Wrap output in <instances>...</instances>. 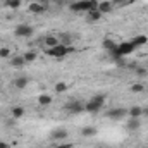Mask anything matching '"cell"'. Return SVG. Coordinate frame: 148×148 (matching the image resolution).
Instances as JSON below:
<instances>
[{
    "instance_id": "1",
    "label": "cell",
    "mask_w": 148,
    "mask_h": 148,
    "mask_svg": "<svg viewBox=\"0 0 148 148\" xmlns=\"http://www.w3.org/2000/svg\"><path fill=\"white\" fill-rule=\"evenodd\" d=\"M47 52V55H50V57H55V59H64L66 55H69V53H73L74 52V47H66V45H62V43H59L57 47H53V48H47L45 50Z\"/></svg>"
},
{
    "instance_id": "2",
    "label": "cell",
    "mask_w": 148,
    "mask_h": 148,
    "mask_svg": "<svg viewBox=\"0 0 148 148\" xmlns=\"http://www.w3.org/2000/svg\"><path fill=\"white\" fill-rule=\"evenodd\" d=\"M98 3L97 0H79V2H74L71 5V10L74 12H90V10H95L98 9Z\"/></svg>"
},
{
    "instance_id": "3",
    "label": "cell",
    "mask_w": 148,
    "mask_h": 148,
    "mask_svg": "<svg viewBox=\"0 0 148 148\" xmlns=\"http://www.w3.org/2000/svg\"><path fill=\"white\" fill-rule=\"evenodd\" d=\"M103 103H105V97L103 95H95L91 100H88L84 103V110L90 112V114H97L98 110H102Z\"/></svg>"
},
{
    "instance_id": "4",
    "label": "cell",
    "mask_w": 148,
    "mask_h": 148,
    "mask_svg": "<svg viewBox=\"0 0 148 148\" xmlns=\"http://www.w3.org/2000/svg\"><path fill=\"white\" fill-rule=\"evenodd\" d=\"M16 36L17 38H29L33 33H35V28L31 26V24H19L17 28H16Z\"/></svg>"
},
{
    "instance_id": "5",
    "label": "cell",
    "mask_w": 148,
    "mask_h": 148,
    "mask_svg": "<svg viewBox=\"0 0 148 148\" xmlns=\"http://www.w3.org/2000/svg\"><path fill=\"white\" fill-rule=\"evenodd\" d=\"M66 110L69 112V114H81V112L84 110V103L81 100H69L66 103Z\"/></svg>"
},
{
    "instance_id": "6",
    "label": "cell",
    "mask_w": 148,
    "mask_h": 148,
    "mask_svg": "<svg viewBox=\"0 0 148 148\" xmlns=\"http://www.w3.org/2000/svg\"><path fill=\"white\" fill-rule=\"evenodd\" d=\"M105 115H107L109 119H112V121H121V119H124V117L127 115V110H126V109L117 107V109H110Z\"/></svg>"
},
{
    "instance_id": "7",
    "label": "cell",
    "mask_w": 148,
    "mask_h": 148,
    "mask_svg": "<svg viewBox=\"0 0 148 148\" xmlns=\"http://www.w3.org/2000/svg\"><path fill=\"white\" fill-rule=\"evenodd\" d=\"M67 136H69V133H67L66 127H57V129H53V131L50 133V138H52L53 141H62V140H66Z\"/></svg>"
},
{
    "instance_id": "8",
    "label": "cell",
    "mask_w": 148,
    "mask_h": 148,
    "mask_svg": "<svg viewBox=\"0 0 148 148\" xmlns=\"http://www.w3.org/2000/svg\"><path fill=\"white\" fill-rule=\"evenodd\" d=\"M88 16H86V21H90V23H97V21H100L102 19V12L98 10V9H95V10H90V12H86Z\"/></svg>"
},
{
    "instance_id": "9",
    "label": "cell",
    "mask_w": 148,
    "mask_h": 148,
    "mask_svg": "<svg viewBox=\"0 0 148 148\" xmlns=\"http://www.w3.org/2000/svg\"><path fill=\"white\" fill-rule=\"evenodd\" d=\"M129 41H131V43H133V45H134L136 48H140V47L147 45V41H148V40H147V36H145V35H136V36H133V38H131Z\"/></svg>"
},
{
    "instance_id": "10",
    "label": "cell",
    "mask_w": 148,
    "mask_h": 148,
    "mask_svg": "<svg viewBox=\"0 0 148 148\" xmlns=\"http://www.w3.org/2000/svg\"><path fill=\"white\" fill-rule=\"evenodd\" d=\"M28 83H29V79H28L26 76H19V77H16L14 86H16L17 90H24V88L28 86Z\"/></svg>"
},
{
    "instance_id": "11",
    "label": "cell",
    "mask_w": 148,
    "mask_h": 148,
    "mask_svg": "<svg viewBox=\"0 0 148 148\" xmlns=\"http://www.w3.org/2000/svg\"><path fill=\"white\" fill-rule=\"evenodd\" d=\"M127 129L129 131H138L140 127H141V121L140 119H134V117H129V121H127Z\"/></svg>"
},
{
    "instance_id": "12",
    "label": "cell",
    "mask_w": 148,
    "mask_h": 148,
    "mask_svg": "<svg viewBox=\"0 0 148 148\" xmlns=\"http://www.w3.org/2000/svg\"><path fill=\"white\" fill-rule=\"evenodd\" d=\"M45 47H48V48H53V47H57L60 41H59V36H53V35H48V36H45Z\"/></svg>"
},
{
    "instance_id": "13",
    "label": "cell",
    "mask_w": 148,
    "mask_h": 148,
    "mask_svg": "<svg viewBox=\"0 0 148 148\" xmlns=\"http://www.w3.org/2000/svg\"><path fill=\"white\" fill-rule=\"evenodd\" d=\"M47 10V7L45 5H41L40 2H35V3H31L29 5V12H33V14H43Z\"/></svg>"
},
{
    "instance_id": "14",
    "label": "cell",
    "mask_w": 148,
    "mask_h": 148,
    "mask_svg": "<svg viewBox=\"0 0 148 148\" xmlns=\"http://www.w3.org/2000/svg\"><path fill=\"white\" fill-rule=\"evenodd\" d=\"M98 131H97V127H93V126H86V127H83L81 129V134L84 136V138H91V136H95Z\"/></svg>"
},
{
    "instance_id": "15",
    "label": "cell",
    "mask_w": 148,
    "mask_h": 148,
    "mask_svg": "<svg viewBox=\"0 0 148 148\" xmlns=\"http://www.w3.org/2000/svg\"><path fill=\"white\" fill-rule=\"evenodd\" d=\"M112 9H114L112 2H100V3H98V10H100L102 14H109V12H112Z\"/></svg>"
},
{
    "instance_id": "16",
    "label": "cell",
    "mask_w": 148,
    "mask_h": 148,
    "mask_svg": "<svg viewBox=\"0 0 148 148\" xmlns=\"http://www.w3.org/2000/svg\"><path fill=\"white\" fill-rule=\"evenodd\" d=\"M127 115L129 117H134V119H140L143 115V107H131L127 110Z\"/></svg>"
},
{
    "instance_id": "17",
    "label": "cell",
    "mask_w": 148,
    "mask_h": 148,
    "mask_svg": "<svg viewBox=\"0 0 148 148\" xmlns=\"http://www.w3.org/2000/svg\"><path fill=\"white\" fill-rule=\"evenodd\" d=\"M102 47H103L107 52H114V50H115V47H117V43H115L114 40H110V38H107V40H103V41H102Z\"/></svg>"
},
{
    "instance_id": "18",
    "label": "cell",
    "mask_w": 148,
    "mask_h": 148,
    "mask_svg": "<svg viewBox=\"0 0 148 148\" xmlns=\"http://www.w3.org/2000/svg\"><path fill=\"white\" fill-rule=\"evenodd\" d=\"M59 41H60L62 45H66V47H71V43H73V36H71L69 33H60V35H59Z\"/></svg>"
},
{
    "instance_id": "19",
    "label": "cell",
    "mask_w": 148,
    "mask_h": 148,
    "mask_svg": "<svg viewBox=\"0 0 148 148\" xmlns=\"http://www.w3.org/2000/svg\"><path fill=\"white\" fill-rule=\"evenodd\" d=\"M24 64H26V60H24V57H23V55L12 57V60H10V66H12V67H23Z\"/></svg>"
},
{
    "instance_id": "20",
    "label": "cell",
    "mask_w": 148,
    "mask_h": 148,
    "mask_svg": "<svg viewBox=\"0 0 148 148\" xmlns=\"http://www.w3.org/2000/svg\"><path fill=\"white\" fill-rule=\"evenodd\" d=\"M38 103H40L41 107L50 105V103H52V97H50V95H47V93H43V95H40V97H38Z\"/></svg>"
},
{
    "instance_id": "21",
    "label": "cell",
    "mask_w": 148,
    "mask_h": 148,
    "mask_svg": "<svg viewBox=\"0 0 148 148\" xmlns=\"http://www.w3.org/2000/svg\"><path fill=\"white\" fill-rule=\"evenodd\" d=\"M10 114H12L14 119H21V117L24 115V109H23V107H12Z\"/></svg>"
},
{
    "instance_id": "22",
    "label": "cell",
    "mask_w": 148,
    "mask_h": 148,
    "mask_svg": "<svg viewBox=\"0 0 148 148\" xmlns=\"http://www.w3.org/2000/svg\"><path fill=\"white\" fill-rule=\"evenodd\" d=\"M23 57H24V60H26V62H35V60H36V52L29 50V52H26Z\"/></svg>"
},
{
    "instance_id": "23",
    "label": "cell",
    "mask_w": 148,
    "mask_h": 148,
    "mask_svg": "<svg viewBox=\"0 0 148 148\" xmlns=\"http://www.w3.org/2000/svg\"><path fill=\"white\" fill-rule=\"evenodd\" d=\"M131 91H133V93H143V91H145V86H143L141 83H134V84L131 86Z\"/></svg>"
},
{
    "instance_id": "24",
    "label": "cell",
    "mask_w": 148,
    "mask_h": 148,
    "mask_svg": "<svg viewBox=\"0 0 148 148\" xmlns=\"http://www.w3.org/2000/svg\"><path fill=\"white\" fill-rule=\"evenodd\" d=\"M5 5H7L9 9H19V7H21V0H7Z\"/></svg>"
},
{
    "instance_id": "25",
    "label": "cell",
    "mask_w": 148,
    "mask_h": 148,
    "mask_svg": "<svg viewBox=\"0 0 148 148\" xmlns=\"http://www.w3.org/2000/svg\"><path fill=\"white\" fill-rule=\"evenodd\" d=\"M66 90H67V84H66L64 81H60V83L55 84V91H57V93H64Z\"/></svg>"
},
{
    "instance_id": "26",
    "label": "cell",
    "mask_w": 148,
    "mask_h": 148,
    "mask_svg": "<svg viewBox=\"0 0 148 148\" xmlns=\"http://www.w3.org/2000/svg\"><path fill=\"white\" fill-rule=\"evenodd\" d=\"M10 55V50L7 47H0V59H9Z\"/></svg>"
},
{
    "instance_id": "27",
    "label": "cell",
    "mask_w": 148,
    "mask_h": 148,
    "mask_svg": "<svg viewBox=\"0 0 148 148\" xmlns=\"http://www.w3.org/2000/svg\"><path fill=\"white\" fill-rule=\"evenodd\" d=\"M133 0H112V5H117V7H124L127 3H131Z\"/></svg>"
},
{
    "instance_id": "28",
    "label": "cell",
    "mask_w": 148,
    "mask_h": 148,
    "mask_svg": "<svg viewBox=\"0 0 148 148\" xmlns=\"http://www.w3.org/2000/svg\"><path fill=\"white\" fill-rule=\"evenodd\" d=\"M134 71H136V76H140V77H145V76L148 74V71L145 69V67H136Z\"/></svg>"
},
{
    "instance_id": "29",
    "label": "cell",
    "mask_w": 148,
    "mask_h": 148,
    "mask_svg": "<svg viewBox=\"0 0 148 148\" xmlns=\"http://www.w3.org/2000/svg\"><path fill=\"white\" fill-rule=\"evenodd\" d=\"M55 148H74L71 143H60V145H57Z\"/></svg>"
},
{
    "instance_id": "30",
    "label": "cell",
    "mask_w": 148,
    "mask_h": 148,
    "mask_svg": "<svg viewBox=\"0 0 148 148\" xmlns=\"http://www.w3.org/2000/svg\"><path fill=\"white\" fill-rule=\"evenodd\" d=\"M0 148H10L9 143H3V141H0Z\"/></svg>"
},
{
    "instance_id": "31",
    "label": "cell",
    "mask_w": 148,
    "mask_h": 148,
    "mask_svg": "<svg viewBox=\"0 0 148 148\" xmlns=\"http://www.w3.org/2000/svg\"><path fill=\"white\" fill-rule=\"evenodd\" d=\"M143 115H147L148 117V109H143Z\"/></svg>"
},
{
    "instance_id": "32",
    "label": "cell",
    "mask_w": 148,
    "mask_h": 148,
    "mask_svg": "<svg viewBox=\"0 0 148 148\" xmlns=\"http://www.w3.org/2000/svg\"><path fill=\"white\" fill-rule=\"evenodd\" d=\"M97 148H107V147H103V145H98V147H97Z\"/></svg>"
}]
</instances>
